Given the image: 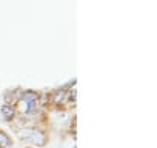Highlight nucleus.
<instances>
[{
	"label": "nucleus",
	"mask_w": 157,
	"mask_h": 148,
	"mask_svg": "<svg viewBox=\"0 0 157 148\" xmlns=\"http://www.w3.org/2000/svg\"><path fill=\"white\" fill-rule=\"evenodd\" d=\"M17 136L22 142L32 143V145H44V142H46V136L41 131H36V129H24Z\"/></svg>",
	"instance_id": "obj_1"
},
{
	"label": "nucleus",
	"mask_w": 157,
	"mask_h": 148,
	"mask_svg": "<svg viewBox=\"0 0 157 148\" xmlns=\"http://www.w3.org/2000/svg\"><path fill=\"white\" fill-rule=\"evenodd\" d=\"M19 107L24 114H35L36 112V93L35 91H25L22 93Z\"/></svg>",
	"instance_id": "obj_2"
},
{
	"label": "nucleus",
	"mask_w": 157,
	"mask_h": 148,
	"mask_svg": "<svg viewBox=\"0 0 157 148\" xmlns=\"http://www.w3.org/2000/svg\"><path fill=\"white\" fill-rule=\"evenodd\" d=\"M0 114H2L3 120L10 122V120H13V117H14V107L10 106V104H5V106H2V109H0Z\"/></svg>",
	"instance_id": "obj_3"
},
{
	"label": "nucleus",
	"mask_w": 157,
	"mask_h": 148,
	"mask_svg": "<svg viewBox=\"0 0 157 148\" xmlns=\"http://www.w3.org/2000/svg\"><path fill=\"white\" fill-rule=\"evenodd\" d=\"M0 146L2 148H10L11 146V139L6 136L3 131H0Z\"/></svg>",
	"instance_id": "obj_4"
}]
</instances>
